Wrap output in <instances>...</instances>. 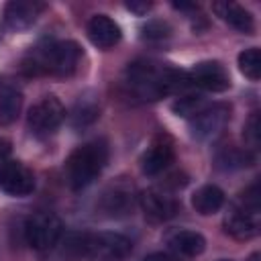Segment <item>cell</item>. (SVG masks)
I'll use <instances>...</instances> for the list:
<instances>
[{"label":"cell","instance_id":"1","mask_svg":"<svg viewBox=\"0 0 261 261\" xmlns=\"http://www.w3.org/2000/svg\"><path fill=\"white\" fill-rule=\"evenodd\" d=\"M126 84L143 100H159L186 88L188 75L175 67L155 61H133L126 69Z\"/></svg>","mask_w":261,"mask_h":261},{"label":"cell","instance_id":"2","mask_svg":"<svg viewBox=\"0 0 261 261\" xmlns=\"http://www.w3.org/2000/svg\"><path fill=\"white\" fill-rule=\"evenodd\" d=\"M80 59L82 49L75 41H51L43 47H37L24 63L33 73L69 75L75 71Z\"/></svg>","mask_w":261,"mask_h":261},{"label":"cell","instance_id":"3","mask_svg":"<svg viewBox=\"0 0 261 261\" xmlns=\"http://www.w3.org/2000/svg\"><path fill=\"white\" fill-rule=\"evenodd\" d=\"M106 161H108V145L102 139H94L80 145L67 157V163H65L69 186L73 190L88 188L102 173Z\"/></svg>","mask_w":261,"mask_h":261},{"label":"cell","instance_id":"4","mask_svg":"<svg viewBox=\"0 0 261 261\" xmlns=\"http://www.w3.org/2000/svg\"><path fill=\"white\" fill-rule=\"evenodd\" d=\"M259 226H261L259 190H257V184H255L241 196V200L224 216V230L234 239L249 241V239L257 237Z\"/></svg>","mask_w":261,"mask_h":261},{"label":"cell","instance_id":"5","mask_svg":"<svg viewBox=\"0 0 261 261\" xmlns=\"http://www.w3.org/2000/svg\"><path fill=\"white\" fill-rule=\"evenodd\" d=\"M130 251V239L120 232H94L86 234L84 241V255L90 261H124Z\"/></svg>","mask_w":261,"mask_h":261},{"label":"cell","instance_id":"6","mask_svg":"<svg viewBox=\"0 0 261 261\" xmlns=\"http://www.w3.org/2000/svg\"><path fill=\"white\" fill-rule=\"evenodd\" d=\"M61 237V220L51 212H37L24 224V239L37 251L55 247Z\"/></svg>","mask_w":261,"mask_h":261},{"label":"cell","instance_id":"7","mask_svg":"<svg viewBox=\"0 0 261 261\" xmlns=\"http://www.w3.org/2000/svg\"><path fill=\"white\" fill-rule=\"evenodd\" d=\"M65 118V108L59 98L45 96L29 110V126L37 137H47L59 128Z\"/></svg>","mask_w":261,"mask_h":261},{"label":"cell","instance_id":"8","mask_svg":"<svg viewBox=\"0 0 261 261\" xmlns=\"http://www.w3.org/2000/svg\"><path fill=\"white\" fill-rule=\"evenodd\" d=\"M0 190L10 196H16V198L29 196L35 190L33 171L27 165H22L20 161L2 163L0 165Z\"/></svg>","mask_w":261,"mask_h":261},{"label":"cell","instance_id":"9","mask_svg":"<svg viewBox=\"0 0 261 261\" xmlns=\"http://www.w3.org/2000/svg\"><path fill=\"white\" fill-rule=\"evenodd\" d=\"M188 82L202 88V90H208V92H224V90L230 88L228 71L218 61H200V63H196L188 73Z\"/></svg>","mask_w":261,"mask_h":261},{"label":"cell","instance_id":"10","mask_svg":"<svg viewBox=\"0 0 261 261\" xmlns=\"http://www.w3.org/2000/svg\"><path fill=\"white\" fill-rule=\"evenodd\" d=\"M141 208L149 220L163 222L177 214L179 204L169 192H165L161 188H149L141 194Z\"/></svg>","mask_w":261,"mask_h":261},{"label":"cell","instance_id":"11","mask_svg":"<svg viewBox=\"0 0 261 261\" xmlns=\"http://www.w3.org/2000/svg\"><path fill=\"white\" fill-rule=\"evenodd\" d=\"M230 116V108L224 104L204 106L192 116V135L198 139H208L220 133Z\"/></svg>","mask_w":261,"mask_h":261},{"label":"cell","instance_id":"12","mask_svg":"<svg viewBox=\"0 0 261 261\" xmlns=\"http://www.w3.org/2000/svg\"><path fill=\"white\" fill-rule=\"evenodd\" d=\"M133 206H135V188L122 179L108 186L100 200V208L108 216H124L133 210Z\"/></svg>","mask_w":261,"mask_h":261},{"label":"cell","instance_id":"13","mask_svg":"<svg viewBox=\"0 0 261 261\" xmlns=\"http://www.w3.org/2000/svg\"><path fill=\"white\" fill-rule=\"evenodd\" d=\"M41 10H43V4H39V2L12 0L4 8V22L14 31H22V29H29L37 20Z\"/></svg>","mask_w":261,"mask_h":261},{"label":"cell","instance_id":"14","mask_svg":"<svg viewBox=\"0 0 261 261\" xmlns=\"http://www.w3.org/2000/svg\"><path fill=\"white\" fill-rule=\"evenodd\" d=\"M88 37L100 49H110L120 41V27L106 14H94L88 22Z\"/></svg>","mask_w":261,"mask_h":261},{"label":"cell","instance_id":"15","mask_svg":"<svg viewBox=\"0 0 261 261\" xmlns=\"http://www.w3.org/2000/svg\"><path fill=\"white\" fill-rule=\"evenodd\" d=\"M165 243H167V247L173 253L184 255V257H196V255H200L206 249V239L200 232L186 230V228H179V230L169 232L165 237Z\"/></svg>","mask_w":261,"mask_h":261},{"label":"cell","instance_id":"16","mask_svg":"<svg viewBox=\"0 0 261 261\" xmlns=\"http://www.w3.org/2000/svg\"><path fill=\"white\" fill-rule=\"evenodd\" d=\"M173 161V147L165 141H155L141 157V169L145 175H157Z\"/></svg>","mask_w":261,"mask_h":261},{"label":"cell","instance_id":"17","mask_svg":"<svg viewBox=\"0 0 261 261\" xmlns=\"http://www.w3.org/2000/svg\"><path fill=\"white\" fill-rule=\"evenodd\" d=\"M214 12L226 22L230 24L232 29L245 33V35H251L253 29H255V20L251 16L249 10H245L241 4H234V2H214L212 4Z\"/></svg>","mask_w":261,"mask_h":261},{"label":"cell","instance_id":"18","mask_svg":"<svg viewBox=\"0 0 261 261\" xmlns=\"http://www.w3.org/2000/svg\"><path fill=\"white\" fill-rule=\"evenodd\" d=\"M224 204V192L218 188V186H202L200 190H196V194L192 196V206L196 212H200L202 216H208V214H214L222 208Z\"/></svg>","mask_w":261,"mask_h":261},{"label":"cell","instance_id":"19","mask_svg":"<svg viewBox=\"0 0 261 261\" xmlns=\"http://www.w3.org/2000/svg\"><path fill=\"white\" fill-rule=\"evenodd\" d=\"M22 106V94L16 86H0V124H12L18 118Z\"/></svg>","mask_w":261,"mask_h":261},{"label":"cell","instance_id":"20","mask_svg":"<svg viewBox=\"0 0 261 261\" xmlns=\"http://www.w3.org/2000/svg\"><path fill=\"white\" fill-rule=\"evenodd\" d=\"M239 69L251 82H257L261 77V53L257 47H251L239 53Z\"/></svg>","mask_w":261,"mask_h":261},{"label":"cell","instance_id":"21","mask_svg":"<svg viewBox=\"0 0 261 261\" xmlns=\"http://www.w3.org/2000/svg\"><path fill=\"white\" fill-rule=\"evenodd\" d=\"M98 118V104L88 98H80L73 112H71V122L73 126H86Z\"/></svg>","mask_w":261,"mask_h":261},{"label":"cell","instance_id":"22","mask_svg":"<svg viewBox=\"0 0 261 261\" xmlns=\"http://www.w3.org/2000/svg\"><path fill=\"white\" fill-rule=\"evenodd\" d=\"M253 161L251 153L247 151H239V149H228V151H222L218 155V165H222L224 169H237V167H245Z\"/></svg>","mask_w":261,"mask_h":261},{"label":"cell","instance_id":"23","mask_svg":"<svg viewBox=\"0 0 261 261\" xmlns=\"http://www.w3.org/2000/svg\"><path fill=\"white\" fill-rule=\"evenodd\" d=\"M200 108H204V106H202V102H200L198 96H184V98H179L173 104V110L177 114H181V116H194Z\"/></svg>","mask_w":261,"mask_h":261},{"label":"cell","instance_id":"24","mask_svg":"<svg viewBox=\"0 0 261 261\" xmlns=\"http://www.w3.org/2000/svg\"><path fill=\"white\" fill-rule=\"evenodd\" d=\"M245 139H247V143L255 149V147H259V141H261V130H259V112H253L251 114V118L247 120V124H245Z\"/></svg>","mask_w":261,"mask_h":261},{"label":"cell","instance_id":"25","mask_svg":"<svg viewBox=\"0 0 261 261\" xmlns=\"http://www.w3.org/2000/svg\"><path fill=\"white\" fill-rule=\"evenodd\" d=\"M143 31H145V37H147V39H151V37L163 39V37L167 35V33H165V31H167V27H165V24H161V22H151V24H147Z\"/></svg>","mask_w":261,"mask_h":261},{"label":"cell","instance_id":"26","mask_svg":"<svg viewBox=\"0 0 261 261\" xmlns=\"http://www.w3.org/2000/svg\"><path fill=\"white\" fill-rule=\"evenodd\" d=\"M126 8L130 10V12H135V14H145L149 8H151V4L149 2H137V0H130V2H126Z\"/></svg>","mask_w":261,"mask_h":261},{"label":"cell","instance_id":"27","mask_svg":"<svg viewBox=\"0 0 261 261\" xmlns=\"http://www.w3.org/2000/svg\"><path fill=\"white\" fill-rule=\"evenodd\" d=\"M8 155H10V143L4 137H0V165L8 161Z\"/></svg>","mask_w":261,"mask_h":261},{"label":"cell","instance_id":"28","mask_svg":"<svg viewBox=\"0 0 261 261\" xmlns=\"http://www.w3.org/2000/svg\"><path fill=\"white\" fill-rule=\"evenodd\" d=\"M143 261H179L177 257H171V255H165V253H153L149 257H145Z\"/></svg>","mask_w":261,"mask_h":261},{"label":"cell","instance_id":"29","mask_svg":"<svg viewBox=\"0 0 261 261\" xmlns=\"http://www.w3.org/2000/svg\"><path fill=\"white\" fill-rule=\"evenodd\" d=\"M247 261H259V253H253V255H251Z\"/></svg>","mask_w":261,"mask_h":261},{"label":"cell","instance_id":"30","mask_svg":"<svg viewBox=\"0 0 261 261\" xmlns=\"http://www.w3.org/2000/svg\"><path fill=\"white\" fill-rule=\"evenodd\" d=\"M222 261H228V259H222Z\"/></svg>","mask_w":261,"mask_h":261}]
</instances>
